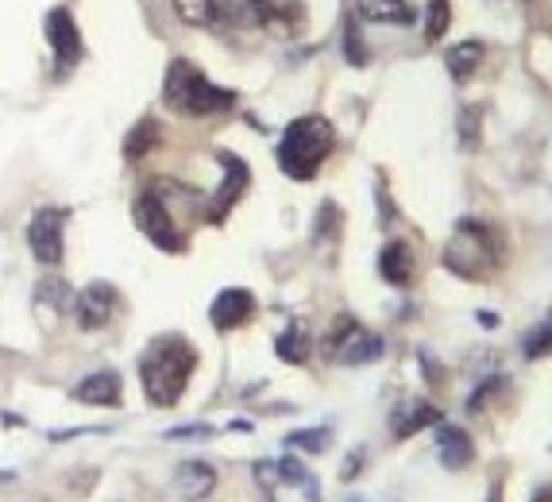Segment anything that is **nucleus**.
<instances>
[{
    "instance_id": "obj_1",
    "label": "nucleus",
    "mask_w": 552,
    "mask_h": 502,
    "mask_svg": "<svg viewBox=\"0 0 552 502\" xmlns=\"http://www.w3.org/2000/svg\"><path fill=\"white\" fill-rule=\"evenodd\" d=\"M197 367L194 344L182 337H159L139 359V379H144V394L151 406H174L186 394L189 375Z\"/></svg>"
},
{
    "instance_id": "obj_16",
    "label": "nucleus",
    "mask_w": 552,
    "mask_h": 502,
    "mask_svg": "<svg viewBox=\"0 0 552 502\" xmlns=\"http://www.w3.org/2000/svg\"><path fill=\"white\" fill-rule=\"evenodd\" d=\"M89 406H117L120 402V375L117 371H97V375H85L74 391Z\"/></svg>"
},
{
    "instance_id": "obj_8",
    "label": "nucleus",
    "mask_w": 552,
    "mask_h": 502,
    "mask_svg": "<svg viewBox=\"0 0 552 502\" xmlns=\"http://www.w3.org/2000/svg\"><path fill=\"white\" fill-rule=\"evenodd\" d=\"M62 228H66V213H58V209H39L31 216L28 243H31V255L43 267H58L62 255H66V236H62Z\"/></svg>"
},
{
    "instance_id": "obj_7",
    "label": "nucleus",
    "mask_w": 552,
    "mask_h": 502,
    "mask_svg": "<svg viewBox=\"0 0 552 502\" xmlns=\"http://www.w3.org/2000/svg\"><path fill=\"white\" fill-rule=\"evenodd\" d=\"M329 356L340 359V364H371V359L382 356V344L379 337H371L355 325V321L344 313L337 325H332V337H329Z\"/></svg>"
},
{
    "instance_id": "obj_10",
    "label": "nucleus",
    "mask_w": 552,
    "mask_h": 502,
    "mask_svg": "<svg viewBox=\"0 0 552 502\" xmlns=\"http://www.w3.org/2000/svg\"><path fill=\"white\" fill-rule=\"evenodd\" d=\"M120 309V294L112 282H89V286L78 294V302H74V313H78V325L85 332H97L105 329L112 317H117Z\"/></svg>"
},
{
    "instance_id": "obj_19",
    "label": "nucleus",
    "mask_w": 552,
    "mask_h": 502,
    "mask_svg": "<svg viewBox=\"0 0 552 502\" xmlns=\"http://www.w3.org/2000/svg\"><path fill=\"white\" fill-rule=\"evenodd\" d=\"M275 352H278V359H286V364H305V359H310V329H305L302 321H294L275 340Z\"/></svg>"
},
{
    "instance_id": "obj_25",
    "label": "nucleus",
    "mask_w": 552,
    "mask_h": 502,
    "mask_svg": "<svg viewBox=\"0 0 552 502\" xmlns=\"http://www.w3.org/2000/svg\"><path fill=\"white\" fill-rule=\"evenodd\" d=\"M479 120H483V109L471 105L460 112V139H464V147H475L479 144Z\"/></svg>"
},
{
    "instance_id": "obj_22",
    "label": "nucleus",
    "mask_w": 552,
    "mask_h": 502,
    "mask_svg": "<svg viewBox=\"0 0 552 502\" xmlns=\"http://www.w3.org/2000/svg\"><path fill=\"white\" fill-rule=\"evenodd\" d=\"M433 421H441V414H436V406L414 402V406H409V418H406V421H402V418L394 421V436H398V441H406V436H414L417 429H425V425H433Z\"/></svg>"
},
{
    "instance_id": "obj_21",
    "label": "nucleus",
    "mask_w": 552,
    "mask_h": 502,
    "mask_svg": "<svg viewBox=\"0 0 552 502\" xmlns=\"http://www.w3.org/2000/svg\"><path fill=\"white\" fill-rule=\"evenodd\" d=\"M174 12L182 23H189V28H213V23L221 20V12H216L213 0H174Z\"/></svg>"
},
{
    "instance_id": "obj_5",
    "label": "nucleus",
    "mask_w": 552,
    "mask_h": 502,
    "mask_svg": "<svg viewBox=\"0 0 552 502\" xmlns=\"http://www.w3.org/2000/svg\"><path fill=\"white\" fill-rule=\"evenodd\" d=\"M255 480H259L267 502H320L317 480L294 456L278 460V463L271 460L255 463Z\"/></svg>"
},
{
    "instance_id": "obj_3",
    "label": "nucleus",
    "mask_w": 552,
    "mask_h": 502,
    "mask_svg": "<svg viewBox=\"0 0 552 502\" xmlns=\"http://www.w3.org/2000/svg\"><path fill=\"white\" fill-rule=\"evenodd\" d=\"M162 101H166V109H174V112L209 116V112H224L236 101V93L213 85L194 62L174 58L171 70H166V82H162Z\"/></svg>"
},
{
    "instance_id": "obj_29",
    "label": "nucleus",
    "mask_w": 552,
    "mask_h": 502,
    "mask_svg": "<svg viewBox=\"0 0 552 502\" xmlns=\"http://www.w3.org/2000/svg\"><path fill=\"white\" fill-rule=\"evenodd\" d=\"M533 502H552V487H541V491H537V498Z\"/></svg>"
},
{
    "instance_id": "obj_26",
    "label": "nucleus",
    "mask_w": 552,
    "mask_h": 502,
    "mask_svg": "<svg viewBox=\"0 0 552 502\" xmlns=\"http://www.w3.org/2000/svg\"><path fill=\"white\" fill-rule=\"evenodd\" d=\"M290 445L294 448H305V453H325V448H329V433L325 429H305V433H294L290 436Z\"/></svg>"
},
{
    "instance_id": "obj_17",
    "label": "nucleus",
    "mask_w": 552,
    "mask_h": 502,
    "mask_svg": "<svg viewBox=\"0 0 552 502\" xmlns=\"http://www.w3.org/2000/svg\"><path fill=\"white\" fill-rule=\"evenodd\" d=\"M355 12L371 23H409L414 8L406 0H355Z\"/></svg>"
},
{
    "instance_id": "obj_24",
    "label": "nucleus",
    "mask_w": 552,
    "mask_h": 502,
    "mask_svg": "<svg viewBox=\"0 0 552 502\" xmlns=\"http://www.w3.org/2000/svg\"><path fill=\"white\" fill-rule=\"evenodd\" d=\"M344 55H348L352 66H367V47H364V35H359L355 20H348V28H344Z\"/></svg>"
},
{
    "instance_id": "obj_30",
    "label": "nucleus",
    "mask_w": 552,
    "mask_h": 502,
    "mask_svg": "<svg viewBox=\"0 0 552 502\" xmlns=\"http://www.w3.org/2000/svg\"><path fill=\"white\" fill-rule=\"evenodd\" d=\"M479 321H483V325H498V313H486V309H483Z\"/></svg>"
},
{
    "instance_id": "obj_27",
    "label": "nucleus",
    "mask_w": 552,
    "mask_h": 502,
    "mask_svg": "<svg viewBox=\"0 0 552 502\" xmlns=\"http://www.w3.org/2000/svg\"><path fill=\"white\" fill-rule=\"evenodd\" d=\"M205 436H216L213 425H178V429H166V441H205Z\"/></svg>"
},
{
    "instance_id": "obj_20",
    "label": "nucleus",
    "mask_w": 552,
    "mask_h": 502,
    "mask_svg": "<svg viewBox=\"0 0 552 502\" xmlns=\"http://www.w3.org/2000/svg\"><path fill=\"white\" fill-rule=\"evenodd\" d=\"M159 144V120H151V116H144L132 132H127V139H124V159H132V163H139L144 154Z\"/></svg>"
},
{
    "instance_id": "obj_6",
    "label": "nucleus",
    "mask_w": 552,
    "mask_h": 502,
    "mask_svg": "<svg viewBox=\"0 0 552 502\" xmlns=\"http://www.w3.org/2000/svg\"><path fill=\"white\" fill-rule=\"evenodd\" d=\"M136 225H139V232L155 243L159 251H171V255H178L186 248V236H182V228H178V221L171 216V209H166V201H162V193L151 186L144 198L136 201Z\"/></svg>"
},
{
    "instance_id": "obj_2",
    "label": "nucleus",
    "mask_w": 552,
    "mask_h": 502,
    "mask_svg": "<svg viewBox=\"0 0 552 502\" xmlns=\"http://www.w3.org/2000/svg\"><path fill=\"white\" fill-rule=\"evenodd\" d=\"M337 144V132L325 116H298L290 120V128L282 132L278 144V166L286 171L294 182H310V178L320 171L325 154Z\"/></svg>"
},
{
    "instance_id": "obj_9",
    "label": "nucleus",
    "mask_w": 552,
    "mask_h": 502,
    "mask_svg": "<svg viewBox=\"0 0 552 502\" xmlns=\"http://www.w3.org/2000/svg\"><path fill=\"white\" fill-rule=\"evenodd\" d=\"M47 39H50V50H55V74L66 77L82 62V55H85V43H82V35H78V23H74V16H70L66 8H55L47 16Z\"/></svg>"
},
{
    "instance_id": "obj_15",
    "label": "nucleus",
    "mask_w": 552,
    "mask_h": 502,
    "mask_svg": "<svg viewBox=\"0 0 552 502\" xmlns=\"http://www.w3.org/2000/svg\"><path fill=\"white\" fill-rule=\"evenodd\" d=\"M174 487H178V495H182V498L201 502V498H209V491L216 487V471L209 468V463H201V460L178 463V471H174Z\"/></svg>"
},
{
    "instance_id": "obj_12",
    "label": "nucleus",
    "mask_w": 552,
    "mask_h": 502,
    "mask_svg": "<svg viewBox=\"0 0 552 502\" xmlns=\"http://www.w3.org/2000/svg\"><path fill=\"white\" fill-rule=\"evenodd\" d=\"M255 317V294L251 290H221L213 298L209 305V321H213V329H240V325H248V321Z\"/></svg>"
},
{
    "instance_id": "obj_11",
    "label": "nucleus",
    "mask_w": 552,
    "mask_h": 502,
    "mask_svg": "<svg viewBox=\"0 0 552 502\" xmlns=\"http://www.w3.org/2000/svg\"><path fill=\"white\" fill-rule=\"evenodd\" d=\"M216 163L224 166V182H221V189H216V198H213V205H209V225H221L224 216H228V209L243 198V189H248V182H251V171L243 166L232 151H221L216 154Z\"/></svg>"
},
{
    "instance_id": "obj_23",
    "label": "nucleus",
    "mask_w": 552,
    "mask_h": 502,
    "mask_svg": "<svg viewBox=\"0 0 552 502\" xmlns=\"http://www.w3.org/2000/svg\"><path fill=\"white\" fill-rule=\"evenodd\" d=\"M448 28H452V4H448V0H429V8H425V39H429V43H441V39L448 35Z\"/></svg>"
},
{
    "instance_id": "obj_4",
    "label": "nucleus",
    "mask_w": 552,
    "mask_h": 502,
    "mask_svg": "<svg viewBox=\"0 0 552 502\" xmlns=\"http://www.w3.org/2000/svg\"><path fill=\"white\" fill-rule=\"evenodd\" d=\"M444 260L448 267L456 270V275H464V278H486L495 270V232L479 225V221H464L456 228V236L452 243H448V251H444Z\"/></svg>"
},
{
    "instance_id": "obj_18",
    "label": "nucleus",
    "mask_w": 552,
    "mask_h": 502,
    "mask_svg": "<svg viewBox=\"0 0 552 502\" xmlns=\"http://www.w3.org/2000/svg\"><path fill=\"white\" fill-rule=\"evenodd\" d=\"M483 43H475V39H468V43H456L452 50L444 55V66H448V74L456 77V82H464V77H471L475 74V66L483 62Z\"/></svg>"
},
{
    "instance_id": "obj_28",
    "label": "nucleus",
    "mask_w": 552,
    "mask_h": 502,
    "mask_svg": "<svg viewBox=\"0 0 552 502\" xmlns=\"http://www.w3.org/2000/svg\"><path fill=\"white\" fill-rule=\"evenodd\" d=\"M545 352H552V325H548V329H541V332H537V337H530V344H525V356H530V359L545 356Z\"/></svg>"
},
{
    "instance_id": "obj_14",
    "label": "nucleus",
    "mask_w": 552,
    "mask_h": 502,
    "mask_svg": "<svg viewBox=\"0 0 552 502\" xmlns=\"http://www.w3.org/2000/svg\"><path fill=\"white\" fill-rule=\"evenodd\" d=\"M436 453H441V463L448 471H460L468 468L475 460V445L464 429H456V425H441V433H436Z\"/></svg>"
},
{
    "instance_id": "obj_13",
    "label": "nucleus",
    "mask_w": 552,
    "mask_h": 502,
    "mask_svg": "<svg viewBox=\"0 0 552 502\" xmlns=\"http://www.w3.org/2000/svg\"><path fill=\"white\" fill-rule=\"evenodd\" d=\"M379 270H382V278H387L390 286H409V282H414V270H417L414 248H409L406 240H390L387 248H382V255H379Z\"/></svg>"
}]
</instances>
